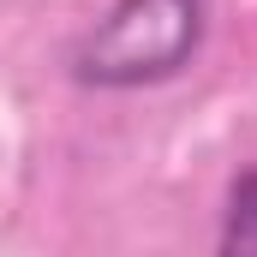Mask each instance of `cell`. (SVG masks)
<instances>
[{
    "label": "cell",
    "instance_id": "2",
    "mask_svg": "<svg viewBox=\"0 0 257 257\" xmlns=\"http://www.w3.org/2000/svg\"><path fill=\"white\" fill-rule=\"evenodd\" d=\"M215 257H257V168L233 174V186H227Z\"/></svg>",
    "mask_w": 257,
    "mask_h": 257
},
{
    "label": "cell",
    "instance_id": "1",
    "mask_svg": "<svg viewBox=\"0 0 257 257\" xmlns=\"http://www.w3.org/2000/svg\"><path fill=\"white\" fill-rule=\"evenodd\" d=\"M209 30V0H114L72 48L84 90H144L180 78Z\"/></svg>",
    "mask_w": 257,
    "mask_h": 257
}]
</instances>
